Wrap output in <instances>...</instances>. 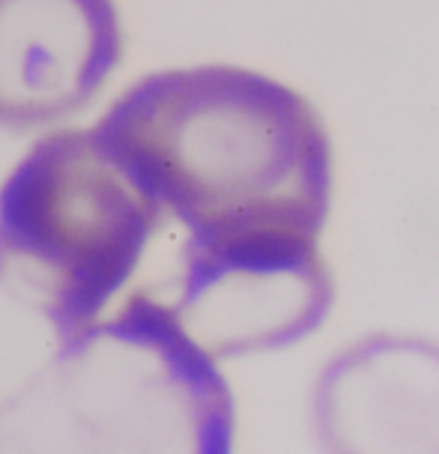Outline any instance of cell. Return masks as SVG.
<instances>
[{"label":"cell","instance_id":"1","mask_svg":"<svg viewBox=\"0 0 439 454\" xmlns=\"http://www.w3.org/2000/svg\"><path fill=\"white\" fill-rule=\"evenodd\" d=\"M93 135L185 237L320 242L335 183L329 129L278 78L227 63L153 72Z\"/></svg>","mask_w":439,"mask_h":454},{"label":"cell","instance_id":"2","mask_svg":"<svg viewBox=\"0 0 439 454\" xmlns=\"http://www.w3.org/2000/svg\"><path fill=\"white\" fill-rule=\"evenodd\" d=\"M60 344L51 371L21 397L51 416L6 407L51 425V454H231V388L165 299L135 290Z\"/></svg>","mask_w":439,"mask_h":454},{"label":"cell","instance_id":"3","mask_svg":"<svg viewBox=\"0 0 439 454\" xmlns=\"http://www.w3.org/2000/svg\"><path fill=\"white\" fill-rule=\"evenodd\" d=\"M165 218L93 129L51 132L0 185V287L67 340L102 320Z\"/></svg>","mask_w":439,"mask_h":454},{"label":"cell","instance_id":"4","mask_svg":"<svg viewBox=\"0 0 439 454\" xmlns=\"http://www.w3.org/2000/svg\"><path fill=\"white\" fill-rule=\"evenodd\" d=\"M320 242L293 237H185L170 314L213 359L272 350L329 314Z\"/></svg>","mask_w":439,"mask_h":454},{"label":"cell","instance_id":"5","mask_svg":"<svg viewBox=\"0 0 439 454\" xmlns=\"http://www.w3.org/2000/svg\"><path fill=\"white\" fill-rule=\"evenodd\" d=\"M123 51L114 0H0V129L34 132L87 111Z\"/></svg>","mask_w":439,"mask_h":454},{"label":"cell","instance_id":"6","mask_svg":"<svg viewBox=\"0 0 439 454\" xmlns=\"http://www.w3.org/2000/svg\"><path fill=\"white\" fill-rule=\"evenodd\" d=\"M323 440L335 454H439V347L371 338L323 371Z\"/></svg>","mask_w":439,"mask_h":454}]
</instances>
